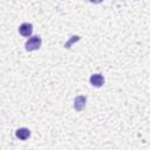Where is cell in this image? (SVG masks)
<instances>
[{"mask_svg":"<svg viewBox=\"0 0 150 150\" xmlns=\"http://www.w3.org/2000/svg\"><path fill=\"white\" fill-rule=\"evenodd\" d=\"M41 43H42V41H41V38L40 36H32V38H29L27 41H26V43H25V48H26V50H28V52H33V50H36V49H39L40 47H41Z\"/></svg>","mask_w":150,"mask_h":150,"instance_id":"1","label":"cell"},{"mask_svg":"<svg viewBox=\"0 0 150 150\" xmlns=\"http://www.w3.org/2000/svg\"><path fill=\"white\" fill-rule=\"evenodd\" d=\"M86 102H87V97L83 95H80L77 97H75L74 100V109L76 111H82L86 107Z\"/></svg>","mask_w":150,"mask_h":150,"instance_id":"2","label":"cell"},{"mask_svg":"<svg viewBox=\"0 0 150 150\" xmlns=\"http://www.w3.org/2000/svg\"><path fill=\"white\" fill-rule=\"evenodd\" d=\"M19 33L22 36H30L32 33H33V26H32V23H28V22L21 23L19 26Z\"/></svg>","mask_w":150,"mask_h":150,"instance_id":"3","label":"cell"},{"mask_svg":"<svg viewBox=\"0 0 150 150\" xmlns=\"http://www.w3.org/2000/svg\"><path fill=\"white\" fill-rule=\"evenodd\" d=\"M90 83L94 86V87H102L103 83H104V77L101 75V74H94L90 76Z\"/></svg>","mask_w":150,"mask_h":150,"instance_id":"4","label":"cell"},{"mask_svg":"<svg viewBox=\"0 0 150 150\" xmlns=\"http://www.w3.org/2000/svg\"><path fill=\"white\" fill-rule=\"evenodd\" d=\"M15 136L21 139V141H25L27 138H29L30 136V130L28 128H19L16 131H15Z\"/></svg>","mask_w":150,"mask_h":150,"instance_id":"5","label":"cell"},{"mask_svg":"<svg viewBox=\"0 0 150 150\" xmlns=\"http://www.w3.org/2000/svg\"><path fill=\"white\" fill-rule=\"evenodd\" d=\"M79 39H80L79 36H73V39H71V41H69V42H68V43H67V45H66L64 47H67V48H69V46H70V43H71V42H74V41H77Z\"/></svg>","mask_w":150,"mask_h":150,"instance_id":"6","label":"cell"},{"mask_svg":"<svg viewBox=\"0 0 150 150\" xmlns=\"http://www.w3.org/2000/svg\"><path fill=\"white\" fill-rule=\"evenodd\" d=\"M90 2H93V4H100V2H102L103 0H89Z\"/></svg>","mask_w":150,"mask_h":150,"instance_id":"7","label":"cell"}]
</instances>
